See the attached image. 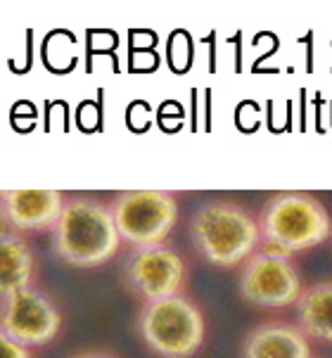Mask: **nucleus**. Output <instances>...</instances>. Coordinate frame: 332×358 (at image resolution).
Listing matches in <instances>:
<instances>
[{"instance_id": "nucleus-1", "label": "nucleus", "mask_w": 332, "mask_h": 358, "mask_svg": "<svg viewBox=\"0 0 332 358\" xmlns=\"http://www.w3.org/2000/svg\"><path fill=\"white\" fill-rule=\"evenodd\" d=\"M122 235L110 204L93 197L69 199L52 228V252L74 268H98L117 257Z\"/></svg>"}, {"instance_id": "nucleus-2", "label": "nucleus", "mask_w": 332, "mask_h": 358, "mask_svg": "<svg viewBox=\"0 0 332 358\" xmlns=\"http://www.w3.org/2000/svg\"><path fill=\"white\" fill-rule=\"evenodd\" d=\"M190 238L197 254L219 268H235L254 254L261 242L259 218L238 202H207L190 218Z\"/></svg>"}, {"instance_id": "nucleus-3", "label": "nucleus", "mask_w": 332, "mask_h": 358, "mask_svg": "<svg viewBox=\"0 0 332 358\" xmlns=\"http://www.w3.org/2000/svg\"><path fill=\"white\" fill-rule=\"evenodd\" d=\"M261 245L289 254H301L332 238L328 209L309 192H277L259 214Z\"/></svg>"}, {"instance_id": "nucleus-4", "label": "nucleus", "mask_w": 332, "mask_h": 358, "mask_svg": "<svg viewBox=\"0 0 332 358\" xmlns=\"http://www.w3.org/2000/svg\"><path fill=\"white\" fill-rule=\"evenodd\" d=\"M136 325L145 347L161 358H192L207 339L202 308L185 294L143 304Z\"/></svg>"}, {"instance_id": "nucleus-5", "label": "nucleus", "mask_w": 332, "mask_h": 358, "mask_svg": "<svg viewBox=\"0 0 332 358\" xmlns=\"http://www.w3.org/2000/svg\"><path fill=\"white\" fill-rule=\"evenodd\" d=\"M240 296L259 308H287L304 292L301 273L289 254L261 245L240 268Z\"/></svg>"}, {"instance_id": "nucleus-6", "label": "nucleus", "mask_w": 332, "mask_h": 358, "mask_svg": "<svg viewBox=\"0 0 332 358\" xmlns=\"http://www.w3.org/2000/svg\"><path fill=\"white\" fill-rule=\"evenodd\" d=\"M114 223L133 250L164 245L178 221V202L166 190H129L110 204Z\"/></svg>"}, {"instance_id": "nucleus-7", "label": "nucleus", "mask_w": 332, "mask_h": 358, "mask_svg": "<svg viewBox=\"0 0 332 358\" xmlns=\"http://www.w3.org/2000/svg\"><path fill=\"white\" fill-rule=\"evenodd\" d=\"M0 330L5 337L15 339L29 349L45 347L55 342L62 330V311L52 301V296L36 287L3 296L0 308Z\"/></svg>"}, {"instance_id": "nucleus-8", "label": "nucleus", "mask_w": 332, "mask_h": 358, "mask_svg": "<svg viewBox=\"0 0 332 358\" xmlns=\"http://www.w3.org/2000/svg\"><path fill=\"white\" fill-rule=\"evenodd\" d=\"M124 278L131 292L150 304L180 294V287L188 278V264L178 250L168 245L145 247V250H133L126 259Z\"/></svg>"}, {"instance_id": "nucleus-9", "label": "nucleus", "mask_w": 332, "mask_h": 358, "mask_svg": "<svg viewBox=\"0 0 332 358\" xmlns=\"http://www.w3.org/2000/svg\"><path fill=\"white\" fill-rule=\"evenodd\" d=\"M66 206L59 190H3V226L10 233H45L57 226Z\"/></svg>"}, {"instance_id": "nucleus-10", "label": "nucleus", "mask_w": 332, "mask_h": 358, "mask_svg": "<svg viewBox=\"0 0 332 358\" xmlns=\"http://www.w3.org/2000/svg\"><path fill=\"white\" fill-rule=\"evenodd\" d=\"M243 358H311L309 337L297 323L266 320L247 332L243 339Z\"/></svg>"}, {"instance_id": "nucleus-11", "label": "nucleus", "mask_w": 332, "mask_h": 358, "mask_svg": "<svg viewBox=\"0 0 332 358\" xmlns=\"http://www.w3.org/2000/svg\"><path fill=\"white\" fill-rule=\"evenodd\" d=\"M36 254L24 235L5 230L0 238V289L3 296H10L20 289L34 287L36 280Z\"/></svg>"}, {"instance_id": "nucleus-12", "label": "nucleus", "mask_w": 332, "mask_h": 358, "mask_svg": "<svg viewBox=\"0 0 332 358\" xmlns=\"http://www.w3.org/2000/svg\"><path fill=\"white\" fill-rule=\"evenodd\" d=\"M294 311H297V325L306 337L332 342V280H321L304 287Z\"/></svg>"}, {"instance_id": "nucleus-13", "label": "nucleus", "mask_w": 332, "mask_h": 358, "mask_svg": "<svg viewBox=\"0 0 332 358\" xmlns=\"http://www.w3.org/2000/svg\"><path fill=\"white\" fill-rule=\"evenodd\" d=\"M0 358H34L31 349L24 347V344L15 342V339L0 335Z\"/></svg>"}, {"instance_id": "nucleus-14", "label": "nucleus", "mask_w": 332, "mask_h": 358, "mask_svg": "<svg viewBox=\"0 0 332 358\" xmlns=\"http://www.w3.org/2000/svg\"><path fill=\"white\" fill-rule=\"evenodd\" d=\"M69 358H119V356L110 354V351H81V354H74Z\"/></svg>"}]
</instances>
